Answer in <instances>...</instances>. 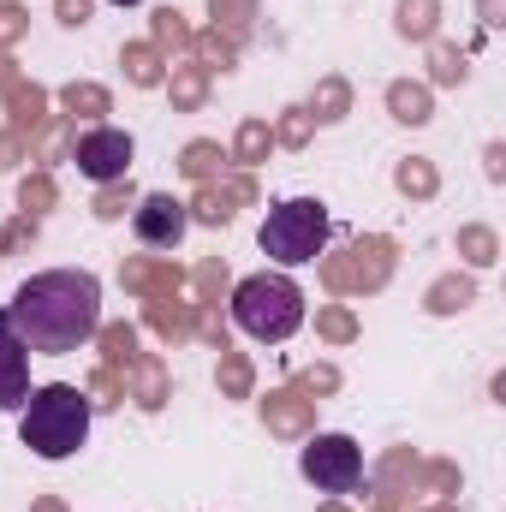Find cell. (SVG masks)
<instances>
[{
	"mask_svg": "<svg viewBox=\"0 0 506 512\" xmlns=\"http://www.w3.org/2000/svg\"><path fill=\"white\" fill-rule=\"evenodd\" d=\"M30 358H72L102 334V280L90 268H42L6 304Z\"/></svg>",
	"mask_w": 506,
	"mask_h": 512,
	"instance_id": "cell-1",
	"label": "cell"
},
{
	"mask_svg": "<svg viewBox=\"0 0 506 512\" xmlns=\"http://www.w3.org/2000/svg\"><path fill=\"white\" fill-rule=\"evenodd\" d=\"M90 423H96V405H90L84 387H72V382L30 387V399L18 405V441H24L36 459H48V465L72 459V453L90 441Z\"/></svg>",
	"mask_w": 506,
	"mask_h": 512,
	"instance_id": "cell-2",
	"label": "cell"
},
{
	"mask_svg": "<svg viewBox=\"0 0 506 512\" xmlns=\"http://www.w3.org/2000/svg\"><path fill=\"white\" fill-rule=\"evenodd\" d=\"M233 328L256 346H286L304 328V286L280 268L245 274L233 286Z\"/></svg>",
	"mask_w": 506,
	"mask_h": 512,
	"instance_id": "cell-3",
	"label": "cell"
},
{
	"mask_svg": "<svg viewBox=\"0 0 506 512\" xmlns=\"http://www.w3.org/2000/svg\"><path fill=\"white\" fill-rule=\"evenodd\" d=\"M328 233H334V221H328V209H322L316 197H286V203H274V209L262 215L256 245H262L268 262L298 268V262H316V256H322Z\"/></svg>",
	"mask_w": 506,
	"mask_h": 512,
	"instance_id": "cell-4",
	"label": "cell"
},
{
	"mask_svg": "<svg viewBox=\"0 0 506 512\" xmlns=\"http://www.w3.org/2000/svg\"><path fill=\"white\" fill-rule=\"evenodd\" d=\"M298 477L322 495H358L364 489V447L340 429H322L298 447Z\"/></svg>",
	"mask_w": 506,
	"mask_h": 512,
	"instance_id": "cell-5",
	"label": "cell"
},
{
	"mask_svg": "<svg viewBox=\"0 0 506 512\" xmlns=\"http://www.w3.org/2000/svg\"><path fill=\"white\" fill-rule=\"evenodd\" d=\"M131 155H137V143H131V131H120V126H90V131L72 137V161H78V173H84L90 185L126 179Z\"/></svg>",
	"mask_w": 506,
	"mask_h": 512,
	"instance_id": "cell-6",
	"label": "cell"
},
{
	"mask_svg": "<svg viewBox=\"0 0 506 512\" xmlns=\"http://www.w3.org/2000/svg\"><path fill=\"white\" fill-rule=\"evenodd\" d=\"M191 233V209L173 197V191H149L137 209H131V239L143 251H179Z\"/></svg>",
	"mask_w": 506,
	"mask_h": 512,
	"instance_id": "cell-7",
	"label": "cell"
},
{
	"mask_svg": "<svg viewBox=\"0 0 506 512\" xmlns=\"http://www.w3.org/2000/svg\"><path fill=\"white\" fill-rule=\"evenodd\" d=\"M24 399H30V352H24V340L0 304V411H18Z\"/></svg>",
	"mask_w": 506,
	"mask_h": 512,
	"instance_id": "cell-8",
	"label": "cell"
},
{
	"mask_svg": "<svg viewBox=\"0 0 506 512\" xmlns=\"http://www.w3.org/2000/svg\"><path fill=\"white\" fill-rule=\"evenodd\" d=\"M114 6H131V0H114Z\"/></svg>",
	"mask_w": 506,
	"mask_h": 512,
	"instance_id": "cell-9",
	"label": "cell"
}]
</instances>
